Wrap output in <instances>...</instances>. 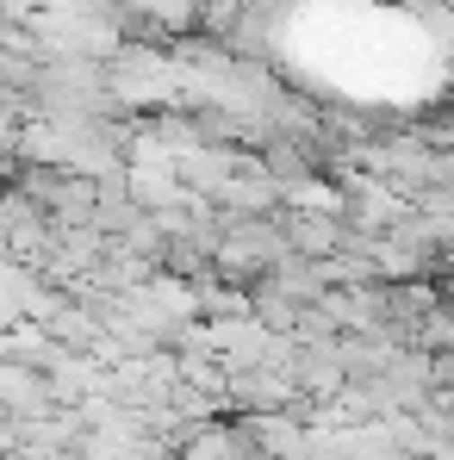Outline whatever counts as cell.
I'll return each instance as SVG.
<instances>
[{"label": "cell", "mask_w": 454, "mask_h": 460, "mask_svg": "<svg viewBox=\"0 0 454 460\" xmlns=\"http://www.w3.org/2000/svg\"><path fill=\"white\" fill-rule=\"evenodd\" d=\"M287 255V236H280V218L268 212H218V243H212V274L230 280V287H249L262 280L274 261Z\"/></svg>", "instance_id": "1"}, {"label": "cell", "mask_w": 454, "mask_h": 460, "mask_svg": "<svg viewBox=\"0 0 454 460\" xmlns=\"http://www.w3.org/2000/svg\"><path fill=\"white\" fill-rule=\"evenodd\" d=\"M212 206H218V212H262V218H268V212H280V193H274V181L262 174V162L243 150V155H236V168L218 181Z\"/></svg>", "instance_id": "3"}, {"label": "cell", "mask_w": 454, "mask_h": 460, "mask_svg": "<svg viewBox=\"0 0 454 460\" xmlns=\"http://www.w3.org/2000/svg\"><path fill=\"white\" fill-rule=\"evenodd\" d=\"M262 287L268 293H280V299H293V305H311L317 293H324V274H317V261H305V255H280L268 274H262Z\"/></svg>", "instance_id": "5"}, {"label": "cell", "mask_w": 454, "mask_h": 460, "mask_svg": "<svg viewBox=\"0 0 454 460\" xmlns=\"http://www.w3.org/2000/svg\"><path fill=\"white\" fill-rule=\"evenodd\" d=\"M274 218H280L287 249L305 255V261H324V255L343 249V218H336V212H274Z\"/></svg>", "instance_id": "4"}, {"label": "cell", "mask_w": 454, "mask_h": 460, "mask_svg": "<svg viewBox=\"0 0 454 460\" xmlns=\"http://www.w3.org/2000/svg\"><path fill=\"white\" fill-rule=\"evenodd\" d=\"M218 374H225V411H236V417L305 404V398H293L287 374H280V367H268V361H243V367H218Z\"/></svg>", "instance_id": "2"}]
</instances>
